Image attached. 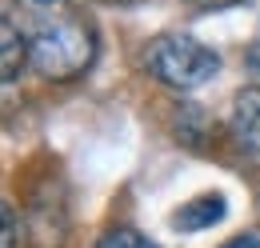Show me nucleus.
Masks as SVG:
<instances>
[{"label": "nucleus", "mask_w": 260, "mask_h": 248, "mask_svg": "<svg viewBox=\"0 0 260 248\" xmlns=\"http://www.w3.org/2000/svg\"><path fill=\"white\" fill-rule=\"evenodd\" d=\"M232 144L248 156H260V88H240L228 108Z\"/></svg>", "instance_id": "obj_3"}, {"label": "nucleus", "mask_w": 260, "mask_h": 248, "mask_svg": "<svg viewBox=\"0 0 260 248\" xmlns=\"http://www.w3.org/2000/svg\"><path fill=\"white\" fill-rule=\"evenodd\" d=\"M0 44H4L0 48V76H4V84H12L20 76V68H28V40L16 24V16L0 20Z\"/></svg>", "instance_id": "obj_5"}, {"label": "nucleus", "mask_w": 260, "mask_h": 248, "mask_svg": "<svg viewBox=\"0 0 260 248\" xmlns=\"http://www.w3.org/2000/svg\"><path fill=\"white\" fill-rule=\"evenodd\" d=\"M96 248H156L148 236H140L136 228H112V232H104L100 236Z\"/></svg>", "instance_id": "obj_6"}, {"label": "nucleus", "mask_w": 260, "mask_h": 248, "mask_svg": "<svg viewBox=\"0 0 260 248\" xmlns=\"http://www.w3.org/2000/svg\"><path fill=\"white\" fill-rule=\"evenodd\" d=\"M196 8H204V12H220V8H236V4H244V0H192Z\"/></svg>", "instance_id": "obj_9"}, {"label": "nucleus", "mask_w": 260, "mask_h": 248, "mask_svg": "<svg viewBox=\"0 0 260 248\" xmlns=\"http://www.w3.org/2000/svg\"><path fill=\"white\" fill-rule=\"evenodd\" d=\"M224 212H228V200L220 192H208V196L188 200L184 208H176V212H172V228H176V232H200V228L220 224Z\"/></svg>", "instance_id": "obj_4"}, {"label": "nucleus", "mask_w": 260, "mask_h": 248, "mask_svg": "<svg viewBox=\"0 0 260 248\" xmlns=\"http://www.w3.org/2000/svg\"><path fill=\"white\" fill-rule=\"evenodd\" d=\"M144 68L164 88L192 92L220 72V52L208 48L204 40L188 36V32H160L144 44Z\"/></svg>", "instance_id": "obj_2"}, {"label": "nucleus", "mask_w": 260, "mask_h": 248, "mask_svg": "<svg viewBox=\"0 0 260 248\" xmlns=\"http://www.w3.org/2000/svg\"><path fill=\"white\" fill-rule=\"evenodd\" d=\"M0 220H4V236H0L4 244L0 248H16V208L4 204V208H0Z\"/></svg>", "instance_id": "obj_7"}, {"label": "nucleus", "mask_w": 260, "mask_h": 248, "mask_svg": "<svg viewBox=\"0 0 260 248\" xmlns=\"http://www.w3.org/2000/svg\"><path fill=\"white\" fill-rule=\"evenodd\" d=\"M100 4H128V0H100Z\"/></svg>", "instance_id": "obj_10"}, {"label": "nucleus", "mask_w": 260, "mask_h": 248, "mask_svg": "<svg viewBox=\"0 0 260 248\" xmlns=\"http://www.w3.org/2000/svg\"><path fill=\"white\" fill-rule=\"evenodd\" d=\"M16 24L28 40V68L40 80L68 84L96 64V24L76 0H20Z\"/></svg>", "instance_id": "obj_1"}, {"label": "nucleus", "mask_w": 260, "mask_h": 248, "mask_svg": "<svg viewBox=\"0 0 260 248\" xmlns=\"http://www.w3.org/2000/svg\"><path fill=\"white\" fill-rule=\"evenodd\" d=\"M220 248H260V228H252V232H240V236L224 240Z\"/></svg>", "instance_id": "obj_8"}]
</instances>
